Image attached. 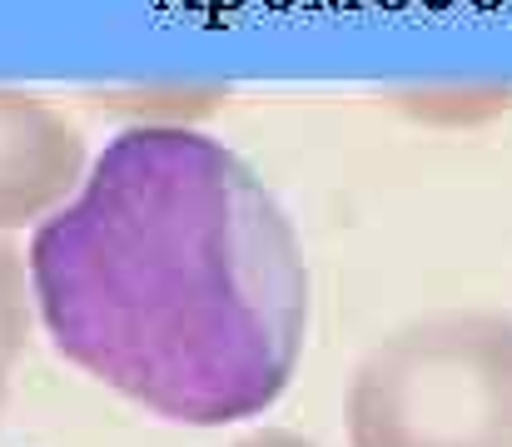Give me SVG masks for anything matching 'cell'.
I'll return each instance as SVG.
<instances>
[{"label":"cell","instance_id":"6da1fadb","mask_svg":"<svg viewBox=\"0 0 512 447\" xmlns=\"http://www.w3.org/2000/svg\"><path fill=\"white\" fill-rule=\"evenodd\" d=\"M25 279L70 363L174 423L264 413L304 353L309 274L284 209L184 125L110 140L40 219Z\"/></svg>","mask_w":512,"mask_h":447},{"label":"cell","instance_id":"7a4b0ae2","mask_svg":"<svg viewBox=\"0 0 512 447\" xmlns=\"http://www.w3.org/2000/svg\"><path fill=\"white\" fill-rule=\"evenodd\" d=\"M358 447H512V323L443 313L393 333L353 393Z\"/></svg>","mask_w":512,"mask_h":447},{"label":"cell","instance_id":"3957f363","mask_svg":"<svg viewBox=\"0 0 512 447\" xmlns=\"http://www.w3.org/2000/svg\"><path fill=\"white\" fill-rule=\"evenodd\" d=\"M85 179L80 135L35 95L0 90V229L50 219Z\"/></svg>","mask_w":512,"mask_h":447},{"label":"cell","instance_id":"277c9868","mask_svg":"<svg viewBox=\"0 0 512 447\" xmlns=\"http://www.w3.org/2000/svg\"><path fill=\"white\" fill-rule=\"evenodd\" d=\"M25 328V269H20V254L0 239V358L15 348Z\"/></svg>","mask_w":512,"mask_h":447},{"label":"cell","instance_id":"5b68a950","mask_svg":"<svg viewBox=\"0 0 512 447\" xmlns=\"http://www.w3.org/2000/svg\"><path fill=\"white\" fill-rule=\"evenodd\" d=\"M244 447H304V443H294V438H254V443H244Z\"/></svg>","mask_w":512,"mask_h":447}]
</instances>
